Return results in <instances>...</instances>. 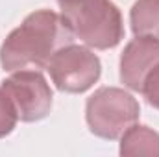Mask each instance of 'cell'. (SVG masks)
Returning a JSON list of instances; mask_svg holds the SVG:
<instances>
[{
	"instance_id": "9",
	"label": "cell",
	"mask_w": 159,
	"mask_h": 157,
	"mask_svg": "<svg viewBox=\"0 0 159 157\" xmlns=\"http://www.w3.org/2000/svg\"><path fill=\"white\" fill-rule=\"evenodd\" d=\"M17 120H19V117H17V113H15L13 104L9 102L7 94H6L4 89L0 87V139L6 137V135H9V133L13 131Z\"/></svg>"
},
{
	"instance_id": "4",
	"label": "cell",
	"mask_w": 159,
	"mask_h": 157,
	"mask_svg": "<svg viewBox=\"0 0 159 157\" xmlns=\"http://www.w3.org/2000/svg\"><path fill=\"white\" fill-rule=\"evenodd\" d=\"M100 69L98 56L74 43L59 48L46 67L52 81L63 92H83L91 89L100 78Z\"/></svg>"
},
{
	"instance_id": "7",
	"label": "cell",
	"mask_w": 159,
	"mask_h": 157,
	"mask_svg": "<svg viewBox=\"0 0 159 157\" xmlns=\"http://www.w3.org/2000/svg\"><path fill=\"white\" fill-rule=\"evenodd\" d=\"M120 155L137 157L148 155L159 157V133L146 128L133 124L128 131H124L120 141Z\"/></svg>"
},
{
	"instance_id": "5",
	"label": "cell",
	"mask_w": 159,
	"mask_h": 157,
	"mask_svg": "<svg viewBox=\"0 0 159 157\" xmlns=\"http://www.w3.org/2000/svg\"><path fill=\"white\" fill-rule=\"evenodd\" d=\"M2 89L22 122L41 120L52 109V89L37 70H15L2 81Z\"/></svg>"
},
{
	"instance_id": "2",
	"label": "cell",
	"mask_w": 159,
	"mask_h": 157,
	"mask_svg": "<svg viewBox=\"0 0 159 157\" xmlns=\"http://www.w3.org/2000/svg\"><path fill=\"white\" fill-rule=\"evenodd\" d=\"M61 17L87 46L106 50L117 46L124 35L122 17L111 0H57Z\"/></svg>"
},
{
	"instance_id": "1",
	"label": "cell",
	"mask_w": 159,
	"mask_h": 157,
	"mask_svg": "<svg viewBox=\"0 0 159 157\" xmlns=\"http://www.w3.org/2000/svg\"><path fill=\"white\" fill-rule=\"evenodd\" d=\"M72 41L74 34L61 15L50 9L34 11L2 43V69L7 72L22 70L26 67L44 69L54 54Z\"/></svg>"
},
{
	"instance_id": "10",
	"label": "cell",
	"mask_w": 159,
	"mask_h": 157,
	"mask_svg": "<svg viewBox=\"0 0 159 157\" xmlns=\"http://www.w3.org/2000/svg\"><path fill=\"white\" fill-rule=\"evenodd\" d=\"M141 92L144 94V98H146V102L150 105H154L156 109H159V65L146 76Z\"/></svg>"
},
{
	"instance_id": "6",
	"label": "cell",
	"mask_w": 159,
	"mask_h": 157,
	"mask_svg": "<svg viewBox=\"0 0 159 157\" xmlns=\"http://www.w3.org/2000/svg\"><path fill=\"white\" fill-rule=\"evenodd\" d=\"M159 65V39L137 35L120 56V79L131 91L141 92L146 76Z\"/></svg>"
},
{
	"instance_id": "3",
	"label": "cell",
	"mask_w": 159,
	"mask_h": 157,
	"mask_svg": "<svg viewBox=\"0 0 159 157\" xmlns=\"http://www.w3.org/2000/svg\"><path fill=\"white\" fill-rule=\"evenodd\" d=\"M85 118L96 137L113 141L139 120V102L124 89L102 87L89 96Z\"/></svg>"
},
{
	"instance_id": "8",
	"label": "cell",
	"mask_w": 159,
	"mask_h": 157,
	"mask_svg": "<svg viewBox=\"0 0 159 157\" xmlns=\"http://www.w3.org/2000/svg\"><path fill=\"white\" fill-rule=\"evenodd\" d=\"M129 20L135 35L159 39V0H137L131 7Z\"/></svg>"
}]
</instances>
